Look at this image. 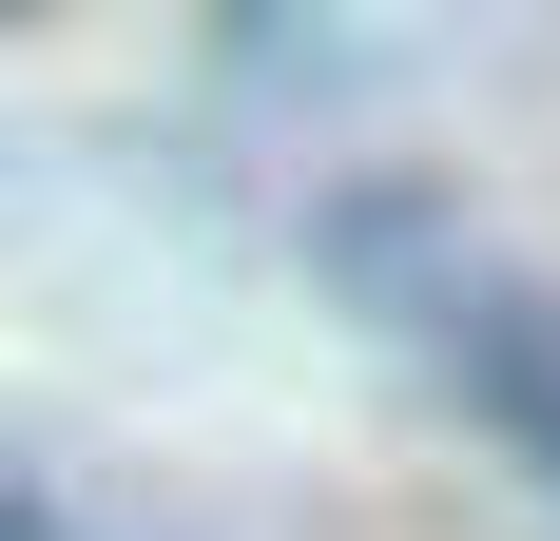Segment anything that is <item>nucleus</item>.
Here are the masks:
<instances>
[{
  "label": "nucleus",
  "instance_id": "1",
  "mask_svg": "<svg viewBox=\"0 0 560 541\" xmlns=\"http://www.w3.org/2000/svg\"><path fill=\"white\" fill-rule=\"evenodd\" d=\"M445 348H464V387L560 464V310H522V290H445Z\"/></svg>",
  "mask_w": 560,
  "mask_h": 541
}]
</instances>
